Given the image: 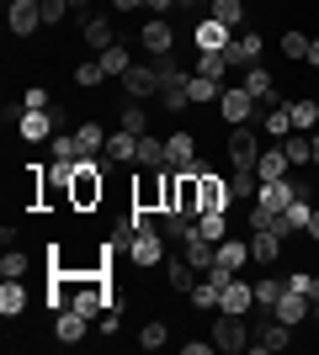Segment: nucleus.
Segmentation results:
<instances>
[{
    "label": "nucleus",
    "instance_id": "nucleus-32",
    "mask_svg": "<svg viewBox=\"0 0 319 355\" xmlns=\"http://www.w3.org/2000/svg\"><path fill=\"white\" fill-rule=\"evenodd\" d=\"M22 308H27V292H22V282H6V286H0V313H6V318H16Z\"/></svg>",
    "mask_w": 319,
    "mask_h": 355
},
{
    "label": "nucleus",
    "instance_id": "nucleus-30",
    "mask_svg": "<svg viewBox=\"0 0 319 355\" xmlns=\"http://www.w3.org/2000/svg\"><path fill=\"white\" fill-rule=\"evenodd\" d=\"M245 260H250V244H240V239H218V266L240 270Z\"/></svg>",
    "mask_w": 319,
    "mask_h": 355
},
{
    "label": "nucleus",
    "instance_id": "nucleus-5",
    "mask_svg": "<svg viewBox=\"0 0 319 355\" xmlns=\"http://www.w3.org/2000/svg\"><path fill=\"white\" fill-rule=\"evenodd\" d=\"M293 196H298V186H293L288 175H282V180H261V191H256V207H261L266 218L277 223V212H288V202H293Z\"/></svg>",
    "mask_w": 319,
    "mask_h": 355
},
{
    "label": "nucleus",
    "instance_id": "nucleus-3",
    "mask_svg": "<svg viewBox=\"0 0 319 355\" xmlns=\"http://www.w3.org/2000/svg\"><path fill=\"white\" fill-rule=\"evenodd\" d=\"M218 106H224V122L229 128H245L250 117H261V106H256V96L245 85H224V96H218Z\"/></svg>",
    "mask_w": 319,
    "mask_h": 355
},
{
    "label": "nucleus",
    "instance_id": "nucleus-55",
    "mask_svg": "<svg viewBox=\"0 0 319 355\" xmlns=\"http://www.w3.org/2000/svg\"><path fill=\"white\" fill-rule=\"evenodd\" d=\"M309 148H314V164H319V133H309Z\"/></svg>",
    "mask_w": 319,
    "mask_h": 355
},
{
    "label": "nucleus",
    "instance_id": "nucleus-42",
    "mask_svg": "<svg viewBox=\"0 0 319 355\" xmlns=\"http://www.w3.org/2000/svg\"><path fill=\"white\" fill-rule=\"evenodd\" d=\"M122 128H128V133H149V117H144V106H138V101L122 106Z\"/></svg>",
    "mask_w": 319,
    "mask_h": 355
},
{
    "label": "nucleus",
    "instance_id": "nucleus-39",
    "mask_svg": "<svg viewBox=\"0 0 319 355\" xmlns=\"http://www.w3.org/2000/svg\"><path fill=\"white\" fill-rule=\"evenodd\" d=\"M197 234H208L213 244H218V239H229V223H224V212H202V218H197Z\"/></svg>",
    "mask_w": 319,
    "mask_h": 355
},
{
    "label": "nucleus",
    "instance_id": "nucleus-31",
    "mask_svg": "<svg viewBox=\"0 0 319 355\" xmlns=\"http://www.w3.org/2000/svg\"><path fill=\"white\" fill-rule=\"evenodd\" d=\"M288 133H293V112H288V101H282L277 112H266V138H277V144H282Z\"/></svg>",
    "mask_w": 319,
    "mask_h": 355
},
{
    "label": "nucleus",
    "instance_id": "nucleus-6",
    "mask_svg": "<svg viewBox=\"0 0 319 355\" xmlns=\"http://www.w3.org/2000/svg\"><path fill=\"white\" fill-rule=\"evenodd\" d=\"M192 43H197V53H229V43H234V27H224L218 16H208V21H197Z\"/></svg>",
    "mask_w": 319,
    "mask_h": 355
},
{
    "label": "nucleus",
    "instance_id": "nucleus-20",
    "mask_svg": "<svg viewBox=\"0 0 319 355\" xmlns=\"http://www.w3.org/2000/svg\"><path fill=\"white\" fill-rule=\"evenodd\" d=\"M293 170V159H288V148L277 144V148H261V159H256V175L261 180H282Z\"/></svg>",
    "mask_w": 319,
    "mask_h": 355
},
{
    "label": "nucleus",
    "instance_id": "nucleus-38",
    "mask_svg": "<svg viewBox=\"0 0 319 355\" xmlns=\"http://www.w3.org/2000/svg\"><path fill=\"white\" fill-rule=\"evenodd\" d=\"M229 191H234V196H256L261 175H256V170H234V175H229Z\"/></svg>",
    "mask_w": 319,
    "mask_h": 355
},
{
    "label": "nucleus",
    "instance_id": "nucleus-52",
    "mask_svg": "<svg viewBox=\"0 0 319 355\" xmlns=\"http://www.w3.org/2000/svg\"><path fill=\"white\" fill-rule=\"evenodd\" d=\"M112 6H117V11H138V6H144V0H112Z\"/></svg>",
    "mask_w": 319,
    "mask_h": 355
},
{
    "label": "nucleus",
    "instance_id": "nucleus-33",
    "mask_svg": "<svg viewBox=\"0 0 319 355\" xmlns=\"http://www.w3.org/2000/svg\"><path fill=\"white\" fill-rule=\"evenodd\" d=\"M160 106H165V112H181V106H192V96H186V80H170V85H160Z\"/></svg>",
    "mask_w": 319,
    "mask_h": 355
},
{
    "label": "nucleus",
    "instance_id": "nucleus-49",
    "mask_svg": "<svg viewBox=\"0 0 319 355\" xmlns=\"http://www.w3.org/2000/svg\"><path fill=\"white\" fill-rule=\"evenodd\" d=\"M91 6H96V0H69V16H80V21H91Z\"/></svg>",
    "mask_w": 319,
    "mask_h": 355
},
{
    "label": "nucleus",
    "instance_id": "nucleus-9",
    "mask_svg": "<svg viewBox=\"0 0 319 355\" xmlns=\"http://www.w3.org/2000/svg\"><path fill=\"white\" fill-rule=\"evenodd\" d=\"M122 90H128V101H149V96H160V74H154V64H133V69L122 74Z\"/></svg>",
    "mask_w": 319,
    "mask_h": 355
},
{
    "label": "nucleus",
    "instance_id": "nucleus-8",
    "mask_svg": "<svg viewBox=\"0 0 319 355\" xmlns=\"http://www.w3.org/2000/svg\"><path fill=\"white\" fill-rule=\"evenodd\" d=\"M288 345H293V324H282V318H272V324H261L256 334H250V350H256V355L288 350Z\"/></svg>",
    "mask_w": 319,
    "mask_h": 355
},
{
    "label": "nucleus",
    "instance_id": "nucleus-21",
    "mask_svg": "<svg viewBox=\"0 0 319 355\" xmlns=\"http://www.w3.org/2000/svg\"><path fill=\"white\" fill-rule=\"evenodd\" d=\"M277 254H282V234H277V228H256V234H250V260L272 266Z\"/></svg>",
    "mask_w": 319,
    "mask_h": 355
},
{
    "label": "nucleus",
    "instance_id": "nucleus-17",
    "mask_svg": "<svg viewBox=\"0 0 319 355\" xmlns=\"http://www.w3.org/2000/svg\"><path fill=\"white\" fill-rule=\"evenodd\" d=\"M16 133L27 138V144H43V138H54L59 128H54V112H22V122H16Z\"/></svg>",
    "mask_w": 319,
    "mask_h": 355
},
{
    "label": "nucleus",
    "instance_id": "nucleus-34",
    "mask_svg": "<svg viewBox=\"0 0 319 355\" xmlns=\"http://www.w3.org/2000/svg\"><path fill=\"white\" fill-rule=\"evenodd\" d=\"M282 148H288L293 164H314V148H309V133H288L282 138Z\"/></svg>",
    "mask_w": 319,
    "mask_h": 355
},
{
    "label": "nucleus",
    "instance_id": "nucleus-24",
    "mask_svg": "<svg viewBox=\"0 0 319 355\" xmlns=\"http://www.w3.org/2000/svg\"><path fill=\"white\" fill-rule=\"evenodd\" d=\"M186 96H192V106H208L224 96V85L218 80H208V74H186Z\"/></svg>",
    "mask_w": 319,
    "mask_h": 355
},
{
    "label": "nucleus",
    "instance_id": "nucleus-43",
    "mask_svg": "<svg viewBox=\"0 0 319 355\" xmlns=\"http://www.w3.org/2000/svg\"><path fill=\"white\" fill-rule=\"evenodd\" d=\"M309 43L314 37H304V32H282V53L288 59H309Z\"/></svg>",
    "mask_w": 319,
    "mask_h": 355
},
{
    "label": "nucleus",
    "instance_id": "nucleus-10",
    "mask_svg": "<svg viewBox=\"0 0 319 355\" xmlns=\"http://www.w3.org/2000/svg\"><path fill=\"white\" fill-rule=\"evenodd\" d=\"M85 334H91V318H85V313H75V308L54 313V340L59 345H80Z\"/></svg>",
    "mask_w": 319,
    "mask_h": 355
},
{
    "label": "nucleus",
    "instance_id": "nucleus-4",
    "mask_svg": "<svg viewBox=\"0 0 319 355\" xmlns=\"http://www.w3.org/2000/svg\"><path fill=\"white\" fill-rule=\"evenodd\" d=\"M256 159H261V138H256V128L245 122V128L229 133V164H234V170H256Z\"/></svg>",
    "mask_w": 319,
    "mask_h": 355
},
{
    "label": "nucleus",
    "instance_id": "nucleus-28",
    "mask_svg": "<svg viewBox=\"0 0 319 355\" xmlns=\"http://www.w3.org/2000/svg\"><path fill=\"white\" fill-rule=\"evenodd\" d=\"M96 59H101V69L112 74V80H122V74L133 69V59H128V48H122V43H112L106 53H96Z\"/></svg>",
    "mask_w": 319,
    "mask_h": 355
},
{
    "label": "nucleus",
    "instance_id": "nucleus-7",
    "mask_svg": "<svg viewBox=\"0 0 319 355\" xmlns=\"http://www.w3.org/2000/svg\"><path fill=\"white\" fill-rule=\"evenodd\" d=\"M138 48H144L149 59H160V53H170V48H176V32H170L165 16H149V21H144V32H138Z\"/></svg>",
    "mask_w": 319,
    "mask_h": 355
},
{
    "label": "nucleus",
    "instance_id": "nucleus-11",
    "mask_svg": "<svg viewBox=\"0 0 319 355\" xmlns=\"http://www.w3.org/2000/svg\"><path fill=\"white\" fill-rule=\"evenodd\" d=\"M6 21H11V32H16V37H32V32L43 27V6H38V0H11Z\"/></svg>",
    "mask_w": 319,
    "mask_h": 355
},
{
    "label": "nucleus",
    "instance_id": "nucleus-16",
    "mask_svg": "<svg viewBox=\"0 0 319 355\" xmlns=\"http://www.w3.org/2000/svg\"><path fill=\"white\" fill-rule=\"evenodd\" d=\"M309 308H314V302H309V292H282V297H277V308H272V318H282V324L298 329V324L309 318Z\"/></svg>",
    "mask_w": 319,
    "mask_h": 355
},
{
    "label": "nucleus",
    "instance_id": "nucleus-22",
    "mask_svg": "<svg viewBox=\"0 0 319 355\" xmlns=\"http://www.w3.org/2000/svg\"><path fill=\"white\" fill-rule=\"evenodd\" d=\"M165 276H170L176 292H192V286H197V266H192L186 254H165Z\"/></svg>",
    "mask_w": 319,
    "mask_h": 355
},
{
    "label": "nucleus",
    "instance_id": "nucleus-44",
    "mask_svg": "<svg viewBox=\"0 0 319 355\" xmlns=\"http://www.w3.org/2000/svg\"><path fill=\"white\" fill-rule=\"evenodd\" d=\"M165 340H170V334H165V324H160V318L138 329V345H144V350H160V345H165Z\"/></svg>",
    "mask_w": 319,
    "mask_h": 355
},
{
    "label": "nucleus",
    "instance_id": "nucleus-12",
    "mask_svg": "<svg viewBox=\"0 0 319 355\" xmlns=\"http://www.w3.org/2000/svg\"><path fill=\"white\" fill-rule=\"evenodd\" d=\"M181 254L192 260L197 270H208V266H218V244H213L208 234H197V223H192V234L181 239Z\"/></svg>",
    "mask_w": 319,
    "mask_h": 355
},
{
    "label": "nucleus",
    "instance_id": "nucleus-1",
    "mask_svg": "<svg viewBox=\"0 0 319 355\" xmlns=\"http://www.w3.org/2000/svg\"><path fill=\"white\" fill-rule=\"evenodd\" d=\"M106 180H101V164L96 159H75V180H69V207L75 212H91L101 202Z\"/></svg>",
    "mask_w": 319,
    "mask_h": 355
},
{
    "label": "nucleus",
    "instance_id": "nucleus-46",
    "mask_svg": "<svg viewBox=\"0 0 319 355\" xmlns=\"http://www.w3.org/2000/svg\"><path fill=\"white\" fill-rule=\"evenodd\" d=\"M186 297H192L197 308H218V286H213V282H197V286H192Z\"/></svg>",
    "mask_w": 319,
    "mask_h": 355
},
{
    "label": "nucleus",
    "instance_id": "nucleus-2",
    "mask_svg": "<svg viewBox=\"0 0 319 355\" xmlns=\"http://www.w3.org/2000/svg\"><path fill=\"white\" fill-rule=\"evenodd\" d=\"M213 345H218L224 355L250 350V329H245V318H240V313H218V324H213Z\"/></svg>",
    "mask_w": 319,
    "mask_h": 355
},
{
    "label": "nucleus",
    "instance_id": "nucleus-40",
    "mask_svg": "<svg viewBox=\"0 0 319 355\" xmlns=\"http://www.w3.org/2000/svg\"><path fill=\"white\" fill-rule=\"evenodd\" d=\"M149 64H154V74H160V85H170V80H186V69L170 59V53H160V59H149Z\"/></svg>",
    "mask_w": 319,
    "mask_h": 355
},
{
    "label": "nucleus",
    "instance_id": "nucleus-18",
    "mask_svg": "<svg viewBox=\"0 0 319 355\" xmlns=\"http://www.w3.org/2000/svg\"><path fill=\"white\" fill-rule=\"evenodd\" d=\"M165 154H170V170H186V164H197V138L181 128V133L165 138Z\"/></svg>",
    "mask_w": 319,
    "mask_h": 355
},
{
    "label": "nucleus",
    "instance_id": "nucleus-48",
    "mask_svg": "<svg viewBox=\"0 0 319 355\" xmlns=\"http://www.w3.org/2000/svg\"><path fill=\"white\" fill-rule=\"evenodd\" d=\"M181 350H186V355H213V350H218V345H213V340H186Z\"/></svg>",
    "mask_w": 319,
    "mask_h": 355
},
{
    "label": "nucleus",
    "instance_id": "nucleus-15",
    "mask_svg": "<svg viewBox=\"0 0 319 355\" xmlns=\"http://www.w3.org/2000/svg\"><path fill=\"white\" fill-rule=\"evenodd\" d=\"M256 64H261V37L256 32H240L229 43V69H256Z\"/></svg>",
    "mask_w": 319,
    "mask_h": 355
},
{
    "label": "nucleus",
    "instance_id": "nucleus-36",
    "mask_svg": "<svg viewBox=\"0 0 319 355\" xmlns=\"http://www.w3.org/2000/svg\"><path fill=\"white\" fill-rule=\"evenodd\" d=\"M213 16H218L224 27H245V6L240 0H213Z\"/></svg>",
    "mask_w": 319,
    "mask_h": 355
},
{
    "label": "nucleus",
    "instance_id": "nucleus-37",
    "mask_svg": "<svg viewBox=\"0 0 319 355\" xmlns=\"http://www.w3.org/2000/svg\"><path fill=\"white\" fill-rule=\"evenodd\" d=\"M197 74H208V80H224V74H229V53H197Z\"/></svg>",
    "mask_w": 319,
    "mask_h": 355
},
{
    "label": "nucleus",
    "instance_id": "nucleus-26",
    "mask_svg": "<svg viewBox=\"0 0 319 355\" xmlns=\"http://www.w3.org/2000/svg\"><path fill=\"white\" fill-rule=\"evenodd\" d=\"M288 112H293V133H314V122H319V101H314V96L288 101Z\"/></svg>",
    "mask_w": 319,
    "mask_h": 355
},
{
    "label": "nucleus",
    "instance_id": "nucleus-35",
    "mask_svg": "<svg viewBox=\"0 0 319 355\" xmlns=\"http://www.w3.org/2000/svg\"><path fill=\"white\" fill-rule=\"evenodd\" d=\"M22 270H27V254H16L11 244H6V254H0V282H22Z\"/></svg>",
    "mask_w": 319,
    "mask_h": 355
},
{
    "label": "nucleus",
    "instance_id": "nucleus-54",
    "mask_svg": "<svg viewBox=\"0 0 319 355\" xmlns=\"http://www.w3.org/2000/svg\"><path fill=\"white\" fill-rule=\"evenodd\" d=\"M304 234H314V239H319V207H314V218H309V228H304Z\"/></svg>",
    "mask_w": 319,
    "mask_h": 355
},
{
    "label": "nucleus",
    "instance_id": "nucleus-53",
    "mask_svg": "<svg viewBox=\"0 0 319 355\" xmlns=\"http://www.w3.org/2000/svg\"><path fill=\"white\" fill-rule=\"evenodd\" d=\"M309 64H314V69H319V37H314V43H309Z\"/></svg>",
    "mask_w": 319,
    "mask_h": 355
},
{
    "label": "nucleus",
    "instance_id": "nucleus-56",
    "mask_svg": "<svg viewBox=\"0 0 319 355\" xmlns=\"http://www.w3.org/2000/svg\"><path fill=\"white\" fill-rule=\"evenodd\" d=\"M181 6H213V0H181Z\"/></svg>",
    "mask_w": 319,
    "mask_h": 355
},
{
    "label": "nucleus",
    "instance_id": "nucleus-14",
    "mask_svg": "<svg viewBox=\"0 0 319 355\" xmlns=\"http://www.w3.org/2000/svg\"><path fill=\"white\" fill-rule=\"evenodd\" d=\"M128 260H133L138 270H144V266H160V260H165V239H160V234H133Z\"/></svg>",
    "mask_w": 319,
    "mask_h": 355
},
{
    "label": "nucleus",
    "instance_id": "nucleus-47",
    "mask_svg": "<svg viewBox=\"0 0 319 355\" xmlns=\"http://www.w3.org/2000/svg\"><path fill=\"white\" fill-rule=\"evenodd\" d=\"M22 106H27V112H54V106H48V90H43V85H27Z\"/></svg>",
    "mask_w": 319,
    "mask_h": 355
},
{
    "label": "nucleus",
    "instance_id": "nucleus-41",
    "mask_svg": "<svg viewBox=\"0 0 319 355\" xmlns=\"http://www.w3.org/2000/svg\"><path fill=\"white\" fill-rule=\"evenodd\" d=\"M75 85H85V90L106 85V69H101V59H96V64H80V69H75Z\"/></svg>",
    "mask_w": 319,
    "mask_h": 355
},
{
    "label": "nucleus",
    "instance_id": "nucleus-29",
    "mask_svg": "<svg viewBox=\"0 0 319 355\" xmlns=\"http://www.w3.org/2000/svg\"><path fill=\"white\" fill-rule=\"evenodd\" d=\"M282 292H288V282H277V276H261V282H256V308H261V313H272Z\"/></svg>",
    "mask_w": 319,
    "mask_h": 355
},
{
    "label": "nucleus",
    "instance_id": "nucleus-13",
    "mask_svg": "<svg viewBox=\"0 0 319 355\" xmlns=\"http://www.w3.org/2000/svg\"><path fill=\"white\" fill-rule=\"evenodd\" d=\"M250 308H256V286L234 276V282H229L224 292H218V313H240V318H245Z\"/></svg>",
    "mask_w": 319,
    "mask_h": 355
},
{
    "label": "nucleus",
    "instance_id": "nucleus-50",
    "mask_svg": "<svg viewBox=\"0 0 319 355\" xmlns=\"http://www.w3.org/2000/svg\"><path fill=\"white\" fill-rule=\"evenodd\" d=\"M309 282H314V276H309V270H298V276H288V292H309Z\"/></svg>",
    "mask_w": 319,
    "mask_h": 355
},
{
    "label": "nucleus",
    "instance_id": "nucleus-45",
    "mask_svg": "<svg viewBox=\"0 0 319 355\" xmlns=\"http://www.w3.org/2000/svg\"><path fill=\"white\" fill-rule=\"evenodd\" d=\"M38 6H43V27H59L69 16V0H38Z\"/></svg>",
    "mask_w": 319,
    "mask_h": 355
},
{
    "label": "nucleus",
    "instance_id": "nucleus-19",
    "mask_svg": "<svg viewBox=\"0 0 319 355\" xmlns=\"http://www.w3.org/2000/svg\"><path fill=\"white\" fill-rule=\"evenodd\" d=\"M128 159H138V133H128V128L106 133V164H128Z\"/></svg>",
    "mask_w": 319,
    "mask_h": 355
},
{
    "label": "nucleus",
    "instance_id": "nucleus-27",
    "mask_svg": "<svg viewBox=\"0 0 319 355\" xmlns=\"http://www.w3.org/2000/svg\"><path fill=\"white\" fill-rule=\"evenodd\" d=\"M75 144H80V159H96V154H106V133L96 128V122L75 128Z\"/></svg>",
    "mask_w": 319,
    "mask_h": 355
},
{
    "label": "nucleus",
    "instance_id": "nucleus-25",
    "mask_svg": "<svg viewBox=\"0 0 319 355\" xmlns=\"http://www.w3.org/2000/svg\"><path fill=\"white\" fill-rule=\"evenodd\" d=\"M80 32H85V43H91L96 53H106V48L117 43V37H112V21H106V16H91V21H80Z\"/></svg>",
    "mask_w": 319,
    "mask_h": 355
},
{
    "label": "nucleus",
    "instance_id": "nucleus-51",
    "mask_svg": "<svg viewBox=\"0 0 319 355\" xmlns=\"http://www.w3.org/2000/svg\"><path fill=\"white\" fill-rule=\"evenodd\" d=\"M309 302H314V318H319V276L309 282Z\"/></svg>",
    "mask_w": 319,
    "mask_h": 355
},
{
    "label": "nucleus",
    "instance_id": "nucleus-23",
    "mask_svg": "<svg viewBox=\"0 0 319 355\" xmlns=\"http://www.w3.org/2000/svg\"><path fill=\"white\" fill-rule=\"evenodd\" d=\"M138 164H144V170H170V154L154 133H138Z\"/></svg>",
    "mask_w": 319,
    "mask_h": 355
}]
</instances>
